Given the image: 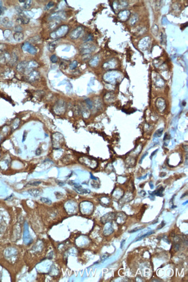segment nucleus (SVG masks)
<instances>
[{
  "label": "nucleus",
  "instance_id": "obj_9",
  "mask_svg": "<svg viewBox=\"0 0 188 282\" xmlns=\"http://www.w3.org/2000/svg\"><path fill=\"white\" fill-rule=\"evenodd\" d=\"M17 21L18 22H20L21 24H28L30 21V19L27 16V15H25L24 13H22L20 15V16L17 19Z\"/></svg>",
  "mask_w": 188,
  "mask_h": 282
},
{
  "label": "nucleus",
  "instance_id": "obj_23",
  "mask_svg": "<svg viewBox=\"0 0 188 282\" xmlns=\"http://www.w3.org/2000/svg\"><path fill=\"white\" fill-rule=\"evenodd\" d=\"M3 12H4V10H3L2 2L1 1H0V16L2 15Z\"/></svg>",
  "mask_w": 188,
  "mask_h": 282
},
{
  "label": "nucleus",
  "instance_id": "obj_4",
  "mask_svg": "<svg viewBox=\"0 0 188 282\" xmlns=\"http://www.w3.org/2000/svg\"><path fill=\"white\" fill-rule=\"evenodd\" d=\"M83 31H84V29H83V27L79 26L77 28H75L74 30L72 31L70 35V37L72 39H78L80 35L83 34Z\"/></svg>",
  "mask_w": 188,
  "mask_h": 282
},
{
  "label": "nucleus",
  "instance_id": "obj_1",
  "mask_svg": "<svg viewBox=\"0 0 188 282\" xmlns=\"http://www.w3.org/2000/svg\"><path fill=\"white\" fill-rule=\"evenodd\" d=\"M68 31V26H62L60 27H59L58 29H57L56 31L52 32L50 34V37L53 39L63 37L67 34Z\"/></svg>",
  "mask_w": 188,
  "mask_h": 282
},
{
  "label": "nucleus",
  "instance_id": "obj_15",
  "mask_svg": "<svg viewBox=\"0 0 188 282\" xmlns=\"http://www.w3.org/2000/svg\"><path fill=\"white\" fill-rule=\"evenodd\" d=\"M41 201H42V202L45 203V204H48V205H50L52 204L51 200L49 199L48 198H45V197L41 198Z\"/></svg>",
  "mask_w": 188,
  "mask_h": 282
},
{
  "label": "nucleus",
  "instance_id": "obj_24",
  "mask_svg": "<svg viewBox=\"0 0 188 282\" xmlns=\"http://www.w3.org/2000/svg\"><path fill=\"white\" fill-rule=\"evenodd\" d=\"M142 228H143V227H137V228H134V230H132V231H129V232H130V233H132V232H136V231H138V230H141Z\"/></svg>",
  "mask_w": 188,
  "mask_h": 282
},
{
  "label": "nucleus",
  "instance_id": "obj_20",
  "mask_svg": "<svg viewBox=\"0 0 188 282\" xmlns=\"http://www.w3.org/2000/svg\"><path fill=\"white\" fill-rule=\"evenodd\" d=\"M154 232H155L154 231H151V232H148V233H146V234H144V235H143V236H141V237H140V238L137 239L136 240L137 241V240H140V239H143V238H145V237H147V236H148V235H151V234H154Z\"/></svg>",
  "mask_w": 188,
  "mask_h": 282
},
{
  "label": "nucleus",
  "instance_id": "obj_6",
  "mask_svg": "<svg viewBox=\"0 0 188 282\" xmlns=\"http://www.w3.org/2000/svg\"><path fill=\"white\" fill-rule=\"evenodd\" d=\"M11 56L8 52H2L0 53V63H5L11 61Z\"/></svg>",
  "mask_w": 188,
  "mask_h": 282
},
{
  "label": "nucleus",
  "instance_id": "obj_18",
  "mask_svg": "<svg viewBox=\"0 0 188 282\" xmlns=\"http://www.w3.org/2000/svg\"><path fill=\"white\" fill-rule=\"evenodd\" d=\"M77 65H78V62L77 61H74L73 62L71 63L70 65H69V68H70L71 70H74V69H75L77 67Z\"/></svg>",
  "mask_w": 188,
  "mask_h": 282
},
{
  "label": "nucleus",
  "instance_id": "obj_7",
  "mask_svg": "<svg viewBox=\"0 0 188 282\" xmlns=\"http://www.w3.org/2000/svg\"><path fill=\"white\" fill-rule=\"evenodd\" d=\"M28 63V62L24 61H22V62L19 63L18 65H17V70L19 72H22V73L26 72L27 69Z\"/></svg>",
  "mask_w": 188,
  "mask_h": 282
},
{
  "label": "nucleus",
  "instance_id": "obj_5",
  "mask_svg": "<svg viewBox=\"0 0 188 282\" xmlns=\"http://www.w3.org/2000/svg\"><path fill=\"white\" fill-rule=\"evenodd\" d=\"M66 13L64 12L60 11V12H56V13L52 14L50 16L49 19L50 20H60L61 19H64L66 18Z\"/></svg>",
  "mask_w": 188,
  "mask_h": 282
},
{
  "label": "nucleus",
  "instance_id": "obj_22",
  "mask_svg": "<svg viewBox=\"0 0 188 282\" xmlns=\"http://www.w3.org/2000/svg\"><path fill=\"white\" fill-rule=\"evenodd\" d=\"M54 6V3L53 2H48V4H46V7H45V9H50V8H52V7H53Z\"/></svg>",
  "mask_w": 188,
  "mask_h": 282
},
{
  "label": "nucleus",
  "instance_id": "obj_28",
  "mask_svg": "<svg viewBox=\"0 0 188 282\" xmlns=\"http://www.w3.org/2000/svg\"><path fill=\"white\" fill-rule=\"evenodd\" d=\"M22 30V28L20 26L16 27V28H15V30L16 31V32H20V31H21Z\"/></svg>",
  "mask_w": 188,
  "mask_h": 282
},
{
  "label": "nucleus",
  "instance_id": "obj_10",
  "mask_svg": "<svg viewBox=\"0 0 188 282\" xmlns=\"http://www.w3.org/2000/svg\"><path fill=\"white\" fill-rule=\"evenodd\" d=\"M28 193L30 195L34 197H38L41 194V191L38 188H31L28 190Z\"/></svg>",
  "mask_w": 188,
  "mask_h": 282
},
{
  "label": "nucleus",
  "instance_id": "obj_34",
  "mask_svg": "<svg viewBox=\"0 0 188 282\" xmlns=\"http://www.w3.org/2000/svg\"><path fill=\"white\" fill-rule=\"evenodd\" d=\"M157 133H159V130H158L157 131ZM162 134V132H160V135H161V134Z\"/></svg>",
  "mask_w": 188,
  "mask_h": 282
},
{
  "label": "nucleus",
  "instance_id": "obj_27",
  "mask_svg": "<svg viewBox=\"0 0 188 282\" xmlns=\"http://www.w3.org/2000/svg\"><path fill=\"white\" fill-rule=\"evenodd\" d=\"M7 34V35H5V37H9V36L10 35V34H11V32L9 30H6L4 32V34Z\"/></svg>",
  "mask_w": 188,
  "mask_h": 282
},
{
  "label": "nucleus",
  "instance_id": "obj_13",
  "mask_svg": "<svg viewBox=\"0 0 188 282\" xmlns=\"http://www.w3.org/2000/svg\"><path fill=\"white\" fill-rule=\"evenodd\" d=\"M2 23L5 27H10L12 25V21L8 18H4L2 20Z\"/></svg>",
  "mask_w": 188,
  "mask_h": 282
},
{
  "label": "nucleus",
  "instance_id": "obj_14",
  "mask_svg": "<svg viewBox=\"0 0 188 282\" xmlns=\"http://www.w3.org/2000/svg\"><path fill=\"white\" fill-rule=\"evenodd\" d=\"M32 2L33 1H31V0H28V1H26V2H25V3H24V6H23V8H24L26 9H29L31 7V4H32Z\"/></svg>",
  "mask_w": 188,
  "mask_h": 282
},
{
  "label": "nucleus",
  "instance_id": "obj_33",
  "mask_svg": "<svg viewBox=\"0 0 188 282\" xmlns=\"http://www.w3.org/2000/svg\"><path fill=\"white\" fill-rule=\"evenodd\" d=\"M157 150H156L155 151V152H154V153H152V155H151V157H152V156H154V154L156 153V152H157Z\"/></svg>",
  "mask_w": 188,
  "mask_h": 282
},
{
  "label": "nucleus",
  "instance_id": "obj_32",
  "mask_svg": "<svg viewBox=\"0 0 188 282\" xmlns=\"http://www.w3.org/2000/svg\"><path fill=\"white\" fill-rule=\"evenodd\" d=\"M19 2H21V3H23V2H26V1H25V0H19Z\"/></svg>",
  "mask_w": 188,
  "mask_h": 282
},
{
  "label": "nucleus",
  "instance_id": "obj_35",
  "mask_svg": "<svg viewBox=\"0 0 188 282\" xmlns=\"http://www.w3.org/2000/svg\"><path fill=\"white\" fill-rule=\"evenodd\" d=\"M58 185H60L61 182H60V183H58ZM64 185V183H62V185Z\"/></svg>",
  "mask_w": 188,
  "mask_h": 282
},
{
  "label": "nucleus",
  "instance_id": "obj_12",
  "mask_svg": "<svg viewBox=\"0 0 188 282\" xmlns=\"http://www.w3.org/2000/svg\"><path fill=\"white\" fill-rule=\"evenodd\" d=\"M57 43V40L54 41L50 42V43H49V45H48L49 50V51H50V52H54L55 50V48H56Z\"/></svg>",
  "mask_w": 188,
  "mask_h": 282
},
{
  "label": "nucleus",
  "instance_id": "obj_17",
  "mask_svg": "<svg viewBox=\"0 0 188 282\" xmlns=\"http://www.w3.org/2000/svg\"><path fill=\"white\" fill-rule=\"evenodd\" d=\"M93 40V37L92 35H91V34H89V35H87L86 37L84 38V39H83V41H84L85 42H89V41H92Z\"/></svg>",
  "mask_w": 188,
  "mask_h": 282
},
{
  "label": "nucleus",
  "instance_id": "obj_26",
  "mask_svg": "<svg viewBox=\"0 0 188 282\" xmlns=\"http://www.w3.org/2000/svg\"><path fill=\"white\" fill-rule=\"evenodd\" d=\"M108 257V256H106L105 254H104L101 257V262H104V261H105Z\"/></svg>",
  "mask_w": 188,
  "mask_h": 282
},
{
  "label": "nucleus",
  "instance_id": "obj_2",
  "mask_svg": "<svg viewBox=\"0 0 188 282\" xmlns=\"http://www.w3.org/2000/svg\"><path fill=\"white\" fill-rule=\"evenodd\" d=\"M22 49L25 52H28L31 54L35 55L37 54V49L34 46H33L29 42H26V43H23L22 46Z\"/></svg>",
  "mask_w": 188,
  "mask_h": 282
},
{
  "label": "nucleus",
  "instance_id": "obj_21",
  "mask_svg": "<svg viewBox=\"0 0 188 282\" xmlns=\"http://www.w3.org/2000/svg\"><path fill=\"white\" fill-rule=\"evenodd\" d=\"M41 183V182H40V181H36V182L29 183H28V185H30L31 186H37L40 185Z\"/></svg>",
  "mask_w": 188,
  "mask_h": 282
},
{
  "label": "nucleus",
  "instance_id": "obj_36",
  "mask_svg": "<svg viewBox=\"0 0 188 282\" xmlns=\"http://www.w3.org/2000/svg\"><path fill=\"white\" fill-rule=\"evenodd\" d=\"M187 203H188V201H186V202H185V203H184V204H183V205H185V204H187Z\"/></svg>",
  "mask_w": 188,
  "mask_h": 282
},
{
  "label": "nucleus",
  "instance_id": "obj_16",
  "mask_svg": "<svg viewBox=\"0 0 188 282\" xmlns=\"http://www.w3.org/2000/svg\"><path fill=\"white\" fill-rule=\"evenodd\" d=\"M17 60V56L16 54H13L12 56H11V59L10 62L12 63V65H14Z\"/></svg>",
  "mask_w": 188,
  "mask_h": 282
},
{
  "label": "nucleus",
  "instance_id": "obj_30",
  "mask_svg": "<svg viewBox=\"0 0 188 282\" xmlns=\"http://www.w3.org/2000/svg\"><path fill=\"white\" fill-rule=\"evenodd\" d=\"M125 241H126L125 240H123L122 241V242L121 243V249L123 248V245H124V243H125Z\"/></svg>",
  "mask_w": 188,
  "mask_h": 282
},
{
  "label": "nucleus",
  "instance_id": "obj_19",
  "mask_svg": "<svg viewBox=\"0 0 188 282\" xmlns=\"http://www.w3.org/2000/svg\"><path fill=\"white\" fill-rule=\"evenodd\" d=\"M50 61H52V63H56L58 61V58L57 57L56 55L55 54H53L52 56L50 57Z\"/></svg>",
  "mask_w": 188,
  "mask_h": 282
},
{
  "label": "nucleus",
  "instance_id": "obj_25",
  "mask_svg": "<svg viewBox=\"0 0 188 282\" xmlns=\"http://www.w3.org/2000/svg\"><path fill=\"white\" fill-rule=\"evenodd\" d=\"M41 152H42V150H41V149L40 148H38V149H37V150H36L35 152V154L37 156H39L41 154Z\"/></svg>",
  "mask_w": 188,
  "mask_h": 282
},
{
  "label": "nucleus",
  "instance_id": "obj_3",
  "mask_svg": "<svg viewBox=\"0 0 188 282\" xmlns=\"http://www.w3.org/2000/svg\"><path fill=\"white\" fill-rule=\"evenodd\" d=\"M95 50V46L90 43H85L80 47V52L83 54H89Z\"/></svg>",
  "mask_w": 188,
  "mask_h": 282
},
{
  "label": "nucleus",
  "instance_id": "obj_31",
  "mask_svg": "<svg viewBox=\"0 0 188 282\" xmlns=\"http://www.w3.org/2000/svg\"><path fill=\"white\" fill-rule=\"evenodd\" d=\"M26 134H27V133L26 132V131H25L24 133V135H23V141H24V140H25V138H26Z\"/></svg>",
  "mask_w": 188,
  "mask_h": 282
},
{
  "label": "nucleus",
  "instance_id": "obj_29",
  "mask_svg": "<svg viewBox=\"0 0 188 282\" xmlns=\"http://www.w3.org/2000/svg\"><path fill=\"white\" fill-rule=\"evenodd\" d=\"M164 226H165V223H164V221H163L162 224H161V225H160V226H159L157 227V229H158V230L160 229V228H162L163 227H164Z\"/></svg>",
  "mask_w": 188,
  "mask_h": 282
},
{
  "label": "nucleus",
  "instance_id": "obj_8",
  "mask_svg": "<svg viewBox=\"0 0 188 282\" xmlns=\"http://www.w3.org/2000/svg\"><path fill=\"white\" fill-rule=\"evenodd\" d=\"M39 78V74L38 72L36 71H33L30 72L28 75V80L31 82L35 81V80H37Z\"/></svg>",
  "mask_w": 188,
  "mask_h": 282
},
{
  "label": "nucleus",
  "instance_id": "obj_11",
  "mask_svg": "<svg viewBox=\"0 0 188 282\" xmlns=\"http://www.w3.org/2000/svg\"><path fill=\"white\" fill-rule=\"evenodd\" d=\"M13 38L16 42H20L24 39V35L22 32H16L13 34Z\"/></svg>",
  "mask_w": 188,
  "mask_h": 282
}]
</instances>
